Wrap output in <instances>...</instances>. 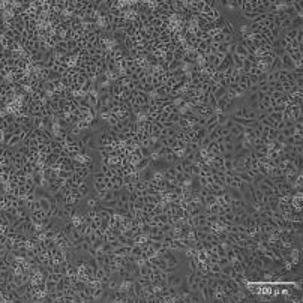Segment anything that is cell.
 <instances>
[{"label":"cell","instance_id":"1","mask_svg":"<svg viewBox=\"0 0 303 303\" xmlns=\"http://www.w3.org/2000/svg\"><path fill=\"white\" fill-rule=\"evenodd\" d=\"M167 285L168 287H179L183 281H182V276L180 275H176V273H168L167 275Z\"/></svg>","mask_w":303,"mask_h":303},{"label":"cell","instance_id":"2","mask_svg":"<svg viewBox=\"0 0 303 303\" xmlns=\"http://www.w3.org/2000/svg\"><path fill=\"white\" fill-rule=\"evenodd\" d=\"M296 35H297V29H293V27H290V29H287L285 35L282 36L284 39H285L288 44H291L293 41H296Z\"/></svg>","mask_w":303,"mask_h":303},{"label":"cell","instance_id":"3","mask_svg":"<svg viewBox=\"0 0 303 303\" xmlns=\"http://www.w3.org/2000/svg\"><path fill=\"white\" fill-rule=\"evenodd\" d=\"M87 198V209H95V210H98L99 209V206H101V201L96 198V197H86Z\"/></svg>","mask_w":303,"mask_h":303},{"label":"cell","instance_id":"4","mask_svg":"<svg viewBox=\"0 0 303 303\" xmlns=\"http://www.w3.org/2000/svg\"><path fill=\"white\" fill-rule=\"evenodd\" d=\"M221 32H222L224 35H234L236 33V29H234V26H233L231 21H227V20H225V24H224V27L221 29Z\"/></svg>","mask_w":303,"mask_h":303},{"label":"cell","instance_id":"5","mask_svg":"<svg viewBox=\"0 0 303 303\" xmlns=\"http://www.w3.org/2000/svg\"><path fill=\"white\" fill-rule=\"evenodd\" d=\"M221 273H224V275H227V276H230V278H233V275H234L236 272L233 270L231 263H228V264H225V266H222V267H221Z\"/></svg>","mask_w":303,"mask_h":303},{"label":"cell","instance_id":"6","mask_svg":"<svg viewBox=\"0 0 303 303\" xmlns=\"http://www.w3.org/2000/svg\"><path fill=\"white\" fill-rule=\"evenodd\" d=\"M77 189H78V192L83 195V198H86L87 195H89V186H87V183H86V180L84 182H81L80 185L77 186Z\"/></svg>","mask_w":303,"mask_h":303},{"label":"cell","instance_id":"7","mask_svg":"<svg viewBox=\"0 0 303 303\" xmlns=\"http://www.w3.org/2000/svg\"><path fill=\"white\" fill-rule=\"evenodd\" d=\"M237 174H239V177L242 179V182H243L245 185H251V183H252V177L249 176L246 171H239Z\"/></svg>","mask_w":303,"mask_h":303},{"label":"cell","instance_id":"8","mask_svg":"<svg viewBox=\"0 0 303 303\" xmlns=\"http://www.w3.org/2000/svg\"><path fill=\"white\" fill-rule=\"evenodd\" d=\"M74 174V171H71V170H59L57 171V177L60 179H63V180H68V179H71Z\"/></svg>","mask_w":303,"mask_h":303},{"label":"cell","instance_id":"9","mask_svg":"<svg viewBox=\"0 0 303 303\" xmlns=\"http://www.w3.org/2000/svg\"><path fill=\"white\" fill-rule=\"evenodd\" d=\"M291 27L293 29H302V15H296L291 18Z\"/></svg>","mask_w":303,"mask_h":303},{"label":"cell","instance_id":"10","mask_svg":"<svg viewBox=\"0 0 303 303\" xmlns=\"http://www.w3.org/2000/svg\"><path fill=\"white\" fill-rule=\"evenodd\" d=\"M272 120H275V122H282L284 120V114L282 113H275V111H272V113H269L267 114Z\"/></svg>","mask_w":303,"mask_h":303},{"label":"cell","instance_id":"11","mask_svg":"<svg viewBox=\"0 0 303 303\" xmlns=\"http://www.w3.org/2000/svg\"><path fill=\"white\" fill-rule=\"evenodd\" d=\"M290 27H291V18L285 17L284 20H282V23L279 24V29H281V30H287V29H290Z\"/></svg>","mask_w":303,"mask_h":303},{"label":"cell","instance_id":"12","mask_svg":"<svg viewBox=\"0 0 303 303\" xmlns=\"http://www.w3.org/2000/svg\"><path fill=\"white\" fill-rule=\"evenodd\" d=\"M291 6H293V9L296 11V14H297V15H302V14H303L302 2H293V3H291Z\"/></svg>","mask_w":303,"mask_h":303},{"label":"cell","instance_id":"13","mask_svg":"<svg viewBox=\"0 0 303 303\" xmlns=\"http://www.w3.org/2000/svg\"><path fill=\"white\" fill-rule=\"evenodd\" d=\"M93 186H95V192H99V191H104V189H107V188H105V182H98V180H93Z\"/></svg>","mask_w":303,"mask_h":303},{"label":"cell","instance_id":"14","mask_svg":"<svg viewBox=\"0 0 303 303\" xmlns=\"http://www.w3.org/2000/svg\"><path fill=\"white\" fill-rule=\"evenodd\" d=\"M179 119H180V114H179V113H170L168 117H167V120H170L171 123H177V122H179Z\"/></svg>","mask_w":303,"mask_h":303},{"label":"cell","instance_id":"15","mask_svg":"<svg viewBox=\"0 0 303 303\" xmlns=\"http://www.w3.org/2000/svg\"><path fill=\"white\" fill-rule=\"evenodd\" d=\"M195 281H197V276H195V273L191 270L189 273H188V278H186V284L188 285H191V284H194Z\"/></svg>","mask_w":303,"mask_h":303},{"label":"cell","instance_id":"16","mask_svg":"<svg viewBox=\"0 0 303 303\" xmlns=\"http://www.w3.org/2000/svg\"><path fill=\"white\" fill-rule=\"evenodd\" d=\"M242 15H243V18H246V20H249V21H254V18L257 17V12H254V11H249V12H242Z\"/></svg>","mask_w":303,"mask_h":303},{"label":"cell","instance_id":"17","mask_svg":"<svg viewBox=\"0 0 303 303\" xmlns=\"http://www.w3.org/2000/svg\"><path fill=\"white\" fill-rule=\"evenodd\" d=\"M171 165L174 167V170L177 171V174H180V173H183V171H185V167L182 165V162H180V161H177L176 164H171Z\"/></svg>","mask_w":303,"mask_h":303},{"label":"cell","instance_id":"18","mask_svg":"<svg viewBox=\"0 0 303 303\" xmlns=\"http://www.w3.org/2000/svg\"><path fill=\"white\" fill-rule=\"evenodd\" d=\"M224 149H225V152H233V153H234V143H233V141L224 143Z\"/></svg>","mask_w":303,"mask_h":303},{"label":"cell","instance_id":"19","mask_svg":"<svg viewBox=\"0 0 303 303\" xmlns=\"http://www.w3.org/2000/svg\"><path fill=\"white\" fill-rule=\"evenodd\" d=\"M230 261H228L227 257H219V260H218V264L222 267V266H225V264H228Z\"/></svg>","mask_w":303,"mask_h":303}]
</instances>
